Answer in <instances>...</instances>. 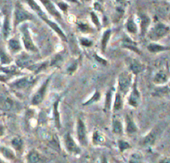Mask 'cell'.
<instances>
[{
	"instance_id": "3",
	"label": "cell",
	"mask_w": 170,
	"mask_h": 163,
	"mask_svg": "<svg viewBox=\"0 0 170 163\" xmlns=\"http://www.w3.org/2000/svg\"><path fill=\"white\" fill-rule=\"evenodd\" d=\"M20 34V40L21 43L23 46V50L25 52L30 53V54H37L39 53V48L36 45L35 41L33 39L32 36V31L31 28L29 26L28 22H25L23 24H21L20 26L17 28Z\"/></svg>"
},
{
	"instance_id": "35",
	"label": "cell",
	"mask_w": 170,
	"mask_h": 163,
	"mask_svg": "<svg viewBox=\"0 0 170 163\" xmlns=\"http://www.w3.org/2000/svg\"><path fill=\"white\" fill-rule=\"evenodd\" d=\"M91 140H92V143L94 145H102L105 143L106 138L100 131H95V132H93Z\"/></svg>"
},
{
	"instance_id": "37",
	"label": "cell",
	"mask_w": 170,
	"mask_h": 163,
	"mask_svg": "<svg viewBox=\"0 0 170 163\" xmlns=\"http://www.w3.org/2000/svg\"><path fill=\"white\" fill-rule=\"evenodd\" d=\"M0 153L1 155L6 158L8 160H13L15 158V153L14 151L9 147H6V146H1L0 147Z\"/></svg>"
},
{
	"instance_id": "15",
	"label": "cell",
	"mask_w": 170,
	"mask_h": 163,
	"mask_svg": "<svg viewBox=\"0 0 170 163\" xmlns=\"http://www.w3.org/2000/svg\"><path fill=\"white\" fill-rule=\"evenodd\" d=\"M64 147L66 151L70 154H79L81 152V149L70 133H66L64 135Z\"/></svg>"
},
{
	"instance_id": "2",
	"label": "cell",
	"mask_w": 170,
	"mask_h": 163,
	"mask_svg": "<svg viewBox=\"0 0 170 163\" xmlns=\"http://www.w3.org/2000/svg\"><path fill=\"white\" fill-rule=\"evenodd\" d=\"M35 22L36 16L32 11L28 10L25 7L24 3L21 1H16L14 4L13 11H12V26H13V33L17 30L21 24L25 22Z\"/></svg>"
},
{
	"instance_id": "30",
	"label": "cell",
	"mask_w": 170,
	"mask_h": 163,
	"mask_svg": "<svg viewBox=\"0 0 170 163\" xmlns=\"http://www.w3.org/2000/svg\"><path fill=\"white\" fill-rule=\"evenodd\" d=\"M42 160V155L36 149H31L26 155L27 163H40Z\"/></svg>"
},
{
	"instance_id": "34",
	"label": "cell",
	"mask_w": 170,
	"mask_h": 163,
	"mask_svg": "<svg viewBox=\"0 0 170 163\" xmlns=\"http://www.w3.org/2000/svg\"><path fill=\"white\" fill-rule=\"evenodd\" d=\"M89 15H90V20H91V23L93 24V27L96 30H100L102 28V23H101V18L99 17L98 13L92 10Z\"/></svg>"
},
{
	"instance_id": "42",
	"label": "cell",
	"mask_w": 170,
	"mask_h": 163,
	"mask_svg": "<svg viewBox=\"0 0 170 163\" xmlns=\"http://www.w3.org/2000/svg\"><path fill=\"white\" fill-rule=\"evenodd\" d=\"M92 8H93V11L97 12V13H98V12H100V13H103V4L100 3V2L93 1Z\"/></svg>"
},
{
	"instance_id": "23",
	"label": "cell",
	"mask_w": 170,
	"mask_h": 163,
	"mask_svg": "<svg viewBox=\"0 0 170 163\" xmlns=\"http://www.w3.org/2000/svg\"><path fill=\"white\" fill-rule=\"evenodd\" d=\"M125 29H126L127 33L132 34V35H136V34L139 33L138 25L136 23L133 15H130L128 18H127L126 22H125Z\"/></svg>"
},
{
	"instance_id": "26",
	"label": "cell",
	"mask_w": 170,
	"mask_h": 163,
	"mask_svg": "<svg viewBox=\"0 0 170 163\" xmlns=\"http://www.w3.org/2000/svg\"><path fill=\"white\" fill-rule=\"evenodd\" d=\"M123 107V95L118 92L117 90H115L114 92V96H113V102H112V108L114 112H117V111L121 110Z\"/></svg>"
},
{
	"instance_id": "40",
	"label": "cell",
	"mask_w": 170,
	"mask_h": 163,
	"mask_svg": "<svg viewBox=\"0 0 170 163\" xmlns=\"http://www.w3.org/2000/svg\"><path fill=\"white\" fill-rule=\"evenodd\" d=\"M56 6L59 9V11L61 12V13H64V14H67L68 13V8H69V4L65 1H60V2H57L56 3Z\"/></svg>"
},
{
	"instance_id": "48",
	"label": "cell",
	"mask_w": 170,
	"mask_h": 163,
	"mask_svg": "<svg viewBox=\"0 0 170 163\" xmlns=\"http://www.w3.org/2000/svg\"><path fill=\"white\" fill-rule=\"evenodd\" d=\"M165 87H166V88H167V90H168V92L170 93V79H169V81H168V82H167V85H166V86H165Z\"/></svg>"
},
{
	"instance_id": "43",
	"label": "cell",
	"mask_w": 170,
	"mask_h": 163,
	"mask_svg": "<svg viewBox=\"0 0 170 163\" xmlns=\"http://www.w3.org/2000/svg\"><path fill=\"white\" fill-rule=\"evenodd\" d=\"M118 146H119V149H120V151L123 152V151H125L126 149H128L130 147V145L128 142H126V141H124V140H119Z\"/></svg>"
},
{
	"instance_id": "5",
	"label": "cell",
	"mask_w": 170,
	"mask_h": 163,
	"mask_svg": "<svg viewBox=\"0 0 170 163\" xmlns=\"http://www.w3.org/2000/svg\"><path fill=\"white\" fill-rule=\"evenodd\" d=\"M52 77H53V74H50L49 76L46 77V78L42 81V83L38 86V88L34 91L30 100V104L32 106H38L44 101L46 95H47Z\"/></svg>"
},
{
	"instance_id": "25",
	"label": "cell",
	"mask_w": 170,
	"mask_h": 163,
	"mask_svg": "<svg viewBox=\"0 0 170 163\" xmlns=\"http://www.w3.org/2000/svg\"><path fill=\"white\" fill-rule=\"evenodd\" d=\"M76 28H77L78 32L81 34V35L92 34L93 32L96 31V29L94 27L91 26V25L87 22H84V21H79V22L76 23Z\"/></svg>"
},
{
	"instance_id": "27",
	"label": "cell",
	"mask_w": 170,
	"mask_h": 163,
	"mask_svg": "<svg viewBox=\"0 0 170 163\" xmlns=\"http://www.w3.org/2000/svg\"><path fill=\"white\" fill-rule=\"evenodd\" d=\"M60 101H61V98H58L53 104V119H54L55 126H56L58 129H60L61 127L60 113H59V104H60Z\"/></svg>"
},
{
	"instance_id": "38",
	"label": "cell",
	"mask_w": 170,
	"mask_h": 163,
	"mask_svg": "<svg viewBox=\"0 0 170 163\" xmlns=\"http://www.w3.org/2000/svg\"><path fill=\"white\" fill-rule=\"evenodd\" d=\"M23 139L20 138V137H14L13 139L11 140V145L16 151H20L21 149L23 148Z\"/></svg>"
},
{
	"instance_id": "47",
	"label": "cell",
	"mask_w": 170,
	"mask_h": 163,
	"mask_svg": "<svg viewBox=\"0 0 170 163\" xmlns=\"http://www.w3.org/2000/svg\"><path fill=\"white\" fill-rule=\"evenodd\" d=\"M4 135V127L0 124V137Z\"/></svg>"
},
{
	"instance_id": "7",
	"label": "cell",
	"mask_w": 170,
	"mask_h": 163,
	"mask_svg": "<svg viewBox=\"0 0 170 163\" xmlns=\"http://www.w3.org/2000/svg\"><path fill=\"white\" fill-rule=\"evenodd\" d=\"M170 27L162 22H157L147 31V37L151 42H157L169 33Z\"/></svg>"
},
{
	"instance_id": "36",
	"label": "cell",
	"mask_w": 170,
	"mask_h": 163,
	"mask_svg": "<svg viewBox=\"0 0 170 163\" xmlns=\"http://www.w3.org/2000/svg\"><path fill=\"white\" fill-rule=\"evenodd\" d=\"M101 98V92L99 90H94V92H93L90 97L88 98L86 101L83 102V105L86 106V105H90V104H93V103H96V102H98Z\"/></svg>"
},
{
	"instance_id": "1",
	"label": "cell",
	"mask_w": 170,
	"mask_h": 163,
	"mask_svg": "<svg viewBox=\"0 0 170 163\" xmlns=\"http://www.w3.org/2000/svg\"><path fill=\"white\" fill-rule=\"evenodd\" d=\"M24 3L30 8V10H32V12L35 14L36 17L43 21L54 33H56L57 36L62 41L67 42V36L65 32L63 31V29L61 28V26L45 11V9L38 3L37 0H24Z\"/></svg>"
},
{
	"instance_id": "13",
	"label": "cell",
	"mask_w": 170,
	"mask_h": 163,
	"mask_svg": "<svg viewBox=\"0 0 170 163\" xmlns=\"http://www.w3.org/2000/svg\"><path fill=\"white\" fill-rule=\"evenodd\" d=\"M162 129H163L162 125H157L155 127H153L150 130V132H148V133L143 137L141 144L143 146H151V145H153L156 142V140L159 137L160 133L162 132Z\"/></svg>"
},
{
	"instance_id": "44",
	"label": "cell",
	"mask_w": 170,
	"mask_h": 163,
	"mask_svg": "<svg viewBox=\"0 0 170 163\" xmlns=\"http://www.w3.org/2000/svg\"><path fill=\"white\" fill-rule=\"evenodd\" d=\"M116 2V5L117 6H122V7H125L128 5V1L127 0H114Z\"/></svg>"
},
{
	"instance_id": "45",
	"label": "cell",
	"mask_w": 170,
	"mask_h": 163,
	"mask_svg": "<svg viewBox=\"0 0 170 163\" xmlns=\"http://www.w3.org/2000/svg\"><path fill=\"white\" fill-rule=\"evenodd\" d=\"M63 1H65V2H67L68 4L69 3H71V4H75V5H79L80 3V0H63Z\"/></svg>"
},
{
	"instance_id": "6",
	"label": "cell",
	"mask_w": 170,
	"mask_h": 163,
	"mask_svg": "<svg viewBox=\"0 0 170 163\" xmlns=\"http://www.w3.org/2000/svg\"><path fill=\"white\" fill-rule=\"evenodd\" d=\"M135 76H133L128 70H124L119 73L117 76L116 80V90L118 92H120L123 96L127 95L128 92L130 91L131 86L133 84Z\"/></svg>"
},
{
	"instance_id": "24",
	"label": "cell",
	"mask_w": 170,
	"mask_h": 163,
	"mask_svg": "<svg viewBox=\"0 0 170 163\" xmlns=\"http://www.w3.org/2000/svg\"><path fill=\"white\" fill-rule=\"evenodd\" d=\"M14 62V58L13 56H11L9 52L6 50L0 47V65L1 66H8L13 64Z\"/></svg>"
},
{
	"instance_id": "17",
	"label": "cell",
	"mask_w": 170,
	"mask_h": 163,
	"mask_svg": "<svg viewBox=\"0 0 170 163\" xmlns=\"http://www.w3.org/2000/svg\"><path fill=\"white\" fill-rule=\"evenodd\" d=\"M169 77H170V73H169V70L168 68H160V69L156 72L153 76V82L157 85H164L165 83H167L169 81Z\"/></svg>"
},
{
	"instance_id": "20",
	"label": "cell",
	"mask_w": 170,
	"mask_h": 163,
	"mask_svg": "<svg viewBox=\"0 0 170 163\" xmlns=\"http://www.w3.org/2000/svg\"><path fill=\"white\" fill-rule=\"evenodd\" d=\"M81 62H82V56L81 55H79L78 57H76L74 59H72L65 67V73L67 75H69V76L75 74L76 71L78 70V68L80 66V64H81Z\"/></svg>"
},
{
	"instance_id": "41",
	"label": "cell",
	"mask_w": 170,
	"mask_h": 163,
	"mask_svg": "<svg viewBox=\"0 0 170 163\" xmlns=\"http://www.w3.org/2000/svg\"><path fill=\"white\" fill-rule=\"evenodd\" d=\"M129 163H143L142 157L138 153H133L129 158Z\"/></svg>"
},
{
	"instance_id": "39",
	"label": "cell",
	"mask_w": 170,
	"mask_h": 163,
	"mask_svg": "<svg viewBox=\"0 0 170 163\" xmlns=\"http://www.w3.org/2000/svg\"><path fill=\"white\" fill-rule=\"evenodd\" d=\"M92 58L94 59V61L99 64L101 66H107L108 65V61L107 59H105L104 57H102L101 55H99L97 52H93L92 53Z\"/></svg>"
},
{
	"instance_id": "54",
	"label": "cell",
	"mask_w": 170,
	"mask_h": 163,
	"mask_svg": "<svg viewBox=\"0 0 170 163\" xmlns=\"http://www.w3.org/2000/svg\"><path fill=\"white\" fill-rule=\"evenodd\" d=\"M169 18H170V17H169Z\"/></svg>"
},
{
	"instance_id": "46",
	"label": "cell",
	"mask_w": 170,
	"mask_h": 163,
	"mask_svg": "<svg viewBox=\"0 0 170 163\" xmlns=\"http://www.w3.org/2000/svg\"><path fill=\"white\" fill-rule=\"evenodd\" d=\"M159 163H170V158L169 157H163L159 160Z\"/></svg>"
},
{
	"instance_id": "12",
	"label": "cell",
	"mask_w": 170,
	"mask_h": 163,
	"mask_svg": "<svg viewBox=\"0 0 170 163\" xmlns=\"http://www.w3.org/2000/svg\"><path fill=\"white\" fill-rule=\"evenodd\" d=\"M76 136H77V140L80 145L87 146L88 138H87L86 125H85L84 120L81 117H78L77 121H76Z\"/></svg>"
},
{
	"instance_id": "50",
	"label": "cell",
	"mask_w": 170,
	"mask_h": 163,
	"mask_svg": "<svg viewBox=\"0 0 170 163\" xmlns=\"http://www.w3.org/2000/svg\"><path fill=\"white\" fill-rule=\"evenodd\" d=\"M94 1H97V2H100V3H102V4H103V1H104V0H94Z\"/></svg>"
},
{
	"instance_id": "14",
	"label": "cell",
	"mask_w": 170,
	"mask_h": 163,
	"mask_svg": "<svg viewBox=\"0 0 170 163\" xmlns=\"http://www.w3.org/2000/svg\"><path fill=\"white\" fill-rule=\"evenodd\" d=\"M138 20H139V34L141 37L146 36L148 29L151 24V19L150 16L145 12H138Z\"/></svg>"
},
{
	"instance_id": "16",
	"label": "cell",
	"mask_w": 170,
	"mask_h": 163,
	"mask_svg": "<svg viewBox=\"0 0 170 163\" xmlns=\"http://www.w3.org/2000/svg\"><path fill=\"white\" fill-rule=\"evenodd\" d=\"M120 42H121L120 44H121L122 48L132 51V52L136 53L137 55H141V51H140L139 48H138L137 42H135L129 35H127V34H124V35L122 36Z\"/></svg>"
},
{
	"instance_id": "28",
	"label": "cell",
	"mask_w": 170,
	"mask_h": 163,
	"mask_svg": "<svg viewBox=\"0 0 170 163\" xmlns=\"http://www.w3.org/2000/svg\"><path fill=\"white\" fill-rule=\"evenodd\" d=\"M147 50L153 54H157V53H161V52H164V51L170 50V47L161 45L159 43H156V42H151V43L147 45Z\"/></svg>"
},
{
	"instance_id": "9",
	"label": "cell",
	"mask_w": 170,
	"mask_h": 163,
	"mask_svg": "<svg viewBox=\"0 0 170 163\" xmlns=\"http://www.w3.org/2000/svg\"><path fill=\"white\" fill-rule=\"evenodd\" d=\"M37 1L59 25L63 24V15L57 8L56 3L52 0H37Z\"/></svg>"
},
{
	"instance_id": "53",
	"label": "cell",
	"mask_w": 170,
	"mask_h": 163,
	"mask_svg": "<svg viewBox=\"0 0 170 163\" xmlns=\"http://www.w3.org/2000/svg\"><path fill=\"white\" fill-rule=\"evenodd\" d=\"M0 163H7V162H5V161H3L1 158H0Z\"/></svg>"
},
{
	"instance_id": "33",
	"label": "cell",
	"mask_w": 170,
	"mask_h": 163,
	"mask_svg": "<svg viewBox=\"0 0 170 163\" xmlns=\"http://www.w3.org/2000/svg\"><path fill=\"white\" fill-rule=\"evenodd\" d=\"M77 40L79 42V44L81 47L85 49H88V48H91L94 44V42L91 39V38H89L88 36H85V35H79L77 37Z\"/></svg>"
},
{
	"instance_id": "19",
	"label": "cell",
	"mask_w": 170,
	"mask_h": 163,
	"mask_svg": "<svg viewBox=\"0 0 170 163\" xmlns=\"http://www.w3.org/2000/svg\"><path fill=\"white\" fill-rule=\"evenodd\" d=\"M15 107V102L12 98L2 90H0V108L4 110H12Z\"/></svg>"
},
{
	"instance_id": "10",
	"label": "cell",
	"mask_w": 170,
	"mask_h": 163,
	"mask_svg": "<svg viewBox=\"0 0 170 163\" xmlns=\"http://www.w3.org/2000/svg\"><path fill=\"white\" fill-rule=\"evenodd\" d=\"M6 50L9 52L11 56H16L24 51L20 38L16 36H11L8 38L6 40Z\"/></svg>"
},
{
	"instance_id": "22",
	"label": "cell",
	"mask_w": 170,
	"mask_h": 163,
	"mask_svg": "<svg viewBox=\"0 0 170 163\" xmlns=\"http://www.w3.org/2000/svg\"><path fill=\"white\" fill-rule=\"evenodd\" d=\"M65 52L64 51H60L49 59V67H56L61 68V66L65 62Z\"/></svg>"
},
{
	"instance_id": "4",
	"label": "cell",
	"mask_w": 170,
	"mask_h": 163,
	"mask_svg": "<svg viewBox=\"0 0 170 163\" xmlns=\"http://www.w3.org/2000/svg\"><path fill=\"white\" fill-rule=\"evenodd\" d=\"M38 81V76L32 75L28 73L26 75L21 74L19 76H16L15 78L8 81V87L13 91L17 92H23L26 90L33 87L35 82Z\"/></svg>"
},
{
	"instance_id": "52",
	"label": "cell",
	"mask_w": 170,
	"mask_h": 163,
	"mask_svg": "<svg viewBox=\"0 0 170 163\" xmlns=\"http://www.w3.org/2000/svg\"><path fill=\"white\" fill-rule=\"evenodd\" d=\"M89 0H80V2H88Z\"/></svg>"
},
{
	"instance_id": "29",
	"label": "cell",
	"mask_w": 170,
	"mask_h": 163,
	"mask_svg": "<svg viewBox=\"0 0 170 163\" xmlns=\"http://www.w3.org/2000/svg\"><path fill=\"white\" fill-rule=\"evenodd\" d=\"M125 130L127 132V134L132 135L135 134L137 132V126L134 122V120L131 118L129 115L125 116Z\"/></svg>"
},
{
	"instance_id": "49",
	"label": "cell",
	"mask_w": 170,
	"mask_h": 163,
	"mask_svg": "<svg viewBox=\"0 0 170 163\" xmlns=\"http://www.w3.org/2000/svg\"><path fill=\"white\" fill-rule=\"evenodd\" d=\"M2 17H3L2 11H0V27H1V23H2Z\"/></svg>"
},
{
	"instance_id": "8",
	"label": "cell",
	"mask_w": 170,
	"mask_h": 163,
	"mask_svg": "<svg viewBox=\"0 0 170 163\" xmlns=\"http://www.w3.org/2000/svg\"><path fill=\"white\" fill-rule=\"evenodd\" d=\"M2 11V23H1V34L3 39L7 40L8 38L11 37V35L13 34V26H12V13H10V11L7 9V7L5 6Z\"/></svg>"
},
{
	"instance_id": "32",
	"label": "cell",
	"mask_w": 170,
	"mask_h": 163,
	"mask_svg": "<svg viewBox=\"0 0 170 163\" xmlns=\"http://www.w3.org/2000/svg\"><path fill=\"white\" fill-rule=\"evenodd\" d=\"M112 132L116 135L123 134V124L118 117H114L112 119Z\"/></svg>"
},
{
	"instance_id": "21",
	"label": "cell",
	"mask_w": 170,
	"mask_h": 163,
	"mask_svg": "<svg viewBox=\"0 0 170 163\" xmlns=\"http://www.w3.org/2000/svg\"><path fill=\"white\" fill-rule=\"evenodd\" d=\"M111 35H112V29L111 28H105L102 32V35L100 38V50L101 52H105V50L107 49V46L111 39Z\"/></svg>"
},
{
	"instance_id": "31",
	"label": "cell",
	"mask_w": 170,
	"mask_h": 163,
	"mask_svg": "<svg viewBox=\"0 0 170 163\" xmlns=\"http://www.w3.org/2000/svg\"><path fill=\"white\" fill-rule=\"evenodd\" d=\"M114 92H115V88L111 87L107 90V92L105 94V101H104V109L108 111L112 108V102H113V96Z\"/></svg>"
},
{
	"instance_id": "18",
	"label": "cell",
	"mask_w": 170,
	"mask_h": 163,
	"mask_svg": "<svg viewBox=\"0 0 170 163\" xmlns=\"http://www.w3.org/2000/svg\"><path fill=\"white\" fill-rule=\"evenodd\" d=\"M145 64L142 63L141 61H139L137 59H130L128 62V70L131 74L133 76H137L138 74H140L141 72H143L145 70Z\"/></svg>"
},
{
	"instance_id": "51",
	"label": "cell",
	"mask_w": 170,
	"mask_h": 163,
	"mask_svg": "<svg viewBox=\"0 0 170 163\" xmlns=\"http://www.w3.org/2000/svg\"><path fill=\"white\" fill-rule=\"evenodd\" d=\"M102 163H107V160H106V158H103V161H102Z\"/></svg>"
},
{
	"instance_id": "11",
	"label": "cell",
	"mask_w": 170,
	"mask_h": 163,
	"mask_svg": "<svg viewBox=\"0 0 170 163\" xmlns=\"http://www.w3.org/2000/svg\"><path fill=\"white\" fill-rule=\"evenodd\" d=\"M140 101H141V93H140L138 89V83L136 77L134 78L133 84L131 86L130 91L128 92V98H127V103H128L131 107H138Z\"/></svg>"
}]
</instances>
